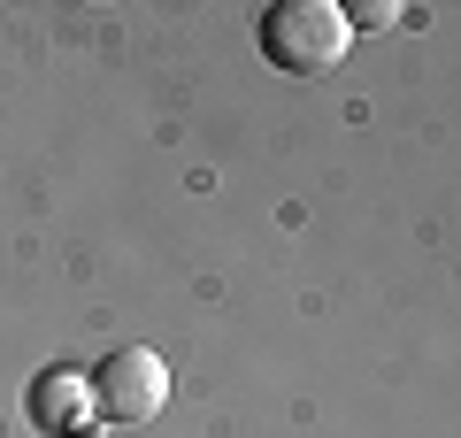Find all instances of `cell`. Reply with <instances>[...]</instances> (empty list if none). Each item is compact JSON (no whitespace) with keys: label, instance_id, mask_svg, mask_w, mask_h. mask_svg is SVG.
I'll return each instance as SVG.
<instances>
[{"label":"cell","instance_id":"6da1fadb","mask_svg":"<svg viewBox=\"0 0 461 438\" xmlns=\"http://www.w3.org/2000/svg\"><path fill=\"white\" fill-rule=\"evenodd\" d=\"M354 47V16H346L339 0H277L262 16V54L293 78H323V69L346 62Z\"/></svg>","mask_w":461,"mask_h":438},{"label":"cell","instance_id":"7a4b0ae2","mask_svg":"<svg viewBox=\"0 0 461 438\" xmlns=\"http://www.w3.org/2000/svg\"><path fill=\"white\" fill-rule=\"evenodd\" d=\"M93 407L100 423H154L169 407V370L154 346H123L93 370Z\"/></svg>","mask_w":461,"mask_h":438},{"label":"cell","instance_id":"3957f363","mask_svg":"<svg viewBox=\"0 0 461 438\" xmlns=\"http://www.w3.org/2000/svg\"><path fill=\"white\" fill-rule=\"evenodd\" d=\"M32 415L47 438H93L100 431V407H93V385L77 370H47L32 385Z\"/></svg>","mask_w":461,"mask_h":438}]
</instances>
